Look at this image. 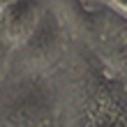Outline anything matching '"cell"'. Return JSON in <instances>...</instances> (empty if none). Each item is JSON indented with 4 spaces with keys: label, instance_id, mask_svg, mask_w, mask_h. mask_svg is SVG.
<instances>
[{
    "label": "cell",
    "instance_id": "6da1fadb",
    "mask_svg": "<svg viewBox=\"0 0 127 127\" xmlns=\"http://www.w3.org/2000/svg\"><path fill=\"white\" fill-rule=\"evenodd\" d=\"M67 127H127V79L102 56L76 69L67 99Z\"/></svg>",
    "mask_w": 127,
    "mask_h": 127
},
{
    "label": "cell",
    "instance_id": "7a4b0ae2",
    "mask_svg": "<svg viewBox=\"0 0 127 127\" xmlns=\"http://www.w3.org/2000/svg\"><path fill=\"white\" fill-rule=\"evenodd\" d=\"M56 90L46 76L5 74L0 81V127H44L56 120Z\"/></svg>",
    "mask_w": 127,
    "mask_h": 127
},
{
    "label": "cell",
    "instance_id": "3957f363",
    "mask_svg": "<svg viewBox=\"0 0 127 127\" xmlns=\"http://www.w3.org/2000/svg\"><path fill=\"white\" fill-rule=\"evenodd\" d=\"M65 56V30L63 19L56 12V7L46 5L39 23L32 35L12 51L9 69L7 74H28V76H46L51 69H56L63 63Z\"/></svg>",
    "mask_w": 127,
    "mask_h": 127
},
{
    "label": "cell",
    "instance_id": "277c9868",
    "mask_svg": "<svg viewBox=\"0 0 127 127\" xmlns=\"http://www.w3.org/2000/svg\"><path fill=\"white\" fill-rule=\"evenodd\" d=\"M46 5L39 2H5L0 9V39L12 51L32 35Z\"/></svg>",
    "mask_w": 127,
    "mask_h": 127
},
{
    "label": "cell",
    "instance_id": "5b68a950",
    "mask_svg": "<svg viewBox=\"0 0 127 127\" xmlns=\"http://www.w3.org/2000/svg\"><path fill=\"white\" fill-rule=\"evenodd\" d=\"M104 9L111 16H116L120 21H127V0H109V2H104Z\"/></svg>",
    "mask_w": 127,
    "mask_h": 127
},
{
    "label": "cell",
    "instance_id": "8992f818",
    "mask_svg": "<svg viewBox=\"0 0 127 127\" xmlns=\"http://www.w3.org/2000/svg\"><path fill=\"white\" fill-rule=\"evenodd\" d=\"M9 58H12V49L0 39V81L5 79L7 69H9Z\"/></svg>",
    "mask_w": 127,
    "mask_h": 127
},
{
    "label": "cell",
    "instance_id": "52a82bcc",
    "mask_svg": "<svg viewBox=\"0 0 127 127\" xmlns=\"http://www.w3.org/2000/svg\"><path fill=\"white\" fill-rule=\"evenodd\" d=\"M113 21H118V23H116V37H118V42L127 46V21H120L116 16H113Z\"/></svg>",
    "mask_w": 127,
    "mask_h": 127
},
{
    "label": "cell",
    "instance_id": "ba28073f",
    "mask_svg": "<svg viewBox=\"0 0 127 127\" xmlns=\"http://www.w3.org/2000/svg\"><path fill=\"white\" fill-rule=\"evenodd\" d=\"M44 127H58V120H51V123H46Z\"/></svg>",
    "mask_w": 127,
    "mask_h": 127
}]
</instances>
